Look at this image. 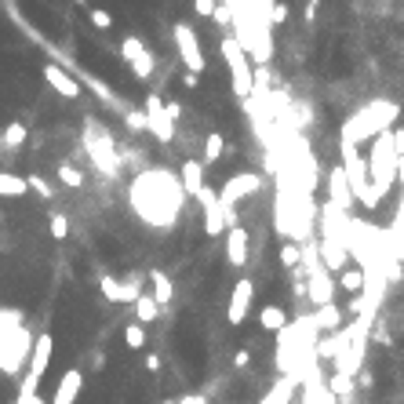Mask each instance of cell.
Segmentation results:
<instances>
[{"label": "cell", "instance_id": "1", "mask_svg": "<svg viewBox=\"0 0 404 404\" xmlns=\"http://www.w3.org/2000/svg\"><path fill=\"white\" fill-rule=\"evenodd\" d=\"M182 197L186 193H182L179 179H171L161 168H149V171H142L132 182V208L142 215L149 226H157V230H168L171 226V219H175L179 208H182Z\"/></svg>", "mask_w": 404, "mask_h": 404}, {"label": "cell", "instance_id": "2", "mask_svg": "<svg viewBox=\"0 0 404 404\" xmlns=\"http://www.w3.org/2000/svg\"><path fill=\"white\" fill-rule=\"evenodd\" d=\"M397 117H400V106H397L393 99H376V102H368V106L354 110V117H346V120H343L339 142H354V146L371 142L376 135L390 132L393 124H397Z\"/></svg>", "mask_w": 404, "mask_h": 404}, {"label": "cell", "instance_id": "3", "mask_svg": "<svg viewBox=\"0 0 404 404\" xmlns=\"http://www.w3.org/2000/svg\"><path fill=\"white\" fill-rule=\"evenodd\" d=\"M223 58H226L230 84L237 91V99H252V91H255V66H252V58H248V51L240 48L237 37L223 41Z\"/></svg>", "mask_w": 404, "mask_h": 404}, {"label": "cell", "instance_id": "4", "mask_svg": "<svg viewBox=\"0 0 404 404\" xmlns=\"http://www.w3.org/2000/svg\"><path fill=\"white\" fill-rule=\"evenodd\" d=\"M84 149H87L91 164H95V168H99L106 179H113V175L120 171V153H117V146H113L110 132H106V128H99L95 120H87V132H84Z\"/></svg>", "mask_w": 404, "mask_h": 404}, {"label": "cell", "instance_id": "5", "mask_svg": "<svg viewBox=\"0 0 404 404\" xmlns=\"http://www.w3.org/2000/svg\"><path fill=\"white\" fill-rule=\"evenodd\" d=\"M171 37H175V51H179V58H182V66H186V73H204L208 70V58H204V51H201V41H197V29L190 26V22H175V29H171Z\"/></svg>", "mask_w": 404, "mask_h": 404}, {"label": "cell", "instance_id": "6", "mask_svg": "<svg viewBox=\"0 0 404 404\" xmlns=\"http://www.w3.org/2000/svg\"><path fill=\"white\" fill-rule=\"evenodd\" d=\"M51 354H55V339L51 335H37L33 354H29V368H26V376H22V386H18V397H33L37 393L44 371L51 364Z\"/></svg>", "mask_w": 404, "mask_h": 404}, {"label": "cell", "instance_id": "7", "mask_svg": "<svg viewBox=\"0 0 404 404\" xmlns=\"http://www.w3.org/2000/svg\"><path fill=\"white\" fill-rule=\"evenodd\" d=\"M259 190H262V175H259V171H237V175H230V179H226V186L219 190V201H223V208H226V211H233V208H237V201L255 197Z\"/></svg>", "mask_w": 404, "mask_h": 404}, {"label": "cell", "instance_id": "8", "mask_svg": "<svg viewBox=\"0 0 404 404\" xmlns=\"http://www.w3.org/2000/svg\"><path fill=\"white\" fill-rule=\"evenodd\" d=\"M142 117H146V132L157 139V142H171V139H175V124H171V117H168L161 95H149V99H146Z\"/></svg>", "mask_w": 404, "mask_h": 404}, {"label": "cell", "instance_id": "9", "mask_svg": "<svg viewBox=\"0 0 404 404\" xmlns=\"http://www.w3.org/2000/svg\"><path fill=\"white\" fill-rule=\"evenodd\" d=\"M197 204H201V211H204V233H208V237L226 233V208H223V201H219V190L204 186V190L197 193Z\"/></svg>", "mask_w": 404, "mask_h": 404}, {"label": "cell", "instance_id": "10", "mask_svg": "<svg viewBox=\"0 0 404 404\" xmlns=\"http://www.w3.org/2000/svg\"><path fill=\"white\" fill-rule=\"evenodd\" d=\"M252 302H255V281H237L230 292V306H226V321L230 324H244L248 314H252Z\"/></svg>", "mask_w": 404, "mask_h": 404}, {"label": "cell", "instance_id": "11", "mask_svg": "<svg viewBox=\"0 0 404 404\" xmlns=\"http://www.w3.org/2000/svg\"><path fill=\"white\" fill-rule=\"evenodd\" d=\"M306 285H309L306 295H309V302H314L317 309L328 306V302H335V277H331L328 270H321V262L309 270V281H306Z\"/></svg>", "mask_w": 404, "mask_h": 404}, {"label": "cell", "instance_id": "12", "mask_svg": "<svg viewBox=\"0 0 404 404\" xmlns=\"http://www.w3.org/2000/svg\"><path fill=\"white\" fill-rule=\"evenodd\" d=\"M248 259H252V233L244 226H230L226 230V262L240 270V266H248Z\"/></svg>", "mask_w": 404, "mask_h": 404}, {"label": "cell", "instance_id": "13", "mask_svg": "<svg viewBox=\"0 0 404 404\" xmlns=\"http://www.w3.org/2000/svg\"><path fill=\"white\" fill-rule=\"evenodd\" d=\"M317 252H321V270H328V273H343L346 266H350V248L346 244H339V240H331V237H321V244H317Z\"/></svg>", "mask_w": 404, "mask_h": 404}, {"label": "cell", "instance_id": "14", "mask_svg": "<svg viewBox=\"0 0 404 404\" xmlns=\"http://www.w3.org/2000/svg\"><path fill=\"white\" fill-rule=\"evenodd\" d=\"M328 204L331 208H339V211H346L350 215V208H354V193H350V186H346V175H343V168H328Z\"/></svg>", "mask_w": 404, "mask_h": 404}, {"label": "cell", "instance_id": "15", "mask_svg": "<svg viewBox=\"0 0 404 404\" xmlns=\"http://www.w3.org/2000/svg\"><path fill=\"white\" fill-rule=\"evenodd\" d=\"M179 186L186 197H197L204 186H208V168L201 161H182L179 164Z\"/></svg>", "mask_w": 404, "mask_h": 404}, {"label": "cell", "instance_id": "16", "mask_svg": "<svg viewBox=\"0 0 404 404\" xmlns=\"http://www.w3.org/2000/svg\"><path fill=\"white\" fill-rule=\"evenodd\" d=\"M44 80L51 84V91H58L62 99H80V80H73L58 62H48L44 66Z\"/></svg>", "mask_w": 404, "mask_h": 404}, {"label": "cell", "instance_id": "17", "mask_svg": "<svg viewBox=\"0 0 404 404\" xmlns=\"http://www.w3.org/2000/svg\"><path fill=\"white\" fill-rule=\"evenodd\" d=\"M80 390H84V376H80V371L77 368L62 371V379H58V386L51 393V404H77Z\"/></svg>", "mask_w": 404, "mask_h": 404}, {"label": "cell", "instance_id": "18", "mask_svg": "<svg viewBox=\"0 0 404 404\" xmlns=\"http://www.w3.org/2000/svg\"><path fill=\"white\" fill-rule=\"evenodd\" d=\"M295 390H299V383L288 379V376H281V379H273V386H270L255 404H292V400H295Z\"/></svg>", "mask_w": 404, "mask_h": 404}, {"label": "cell", "instance_id": "19", "mask_svg": "<svg viewBox=\"0 0 404 404\" xmlns=\"http://www.w3.org/2000/svg\"><path fill=\"white\" fill-rule=\"evenodd\" d=\"M149 288H153V302L157 306H168L175 299V285L164 270H149Z\"/></svg>", "mask_w": 404, "mask_h": 404}, {"label": "cell", "instance_id": "20", "mask_svg": "<svg viewBox=\"0 0 404 404\" xmlns=\"http://www.w3.org/2000/svg\"><path fill=\"white\" fill-rule=\"evenodd\" d=\"M343 314H346V309H339L335 302L321 306L317 314H314V324H317V331H321V328H324V331H339V328H343Z\"/></svg>", "mask_w": 404, "mask_h": 404}, {"label": "cell", "instance_id": "21", "mask_svg": "<svg viewBox=\"0 0 404 404\" xmlns=\"http://www.w3.org/2000/svg\"><path fill=\"white\" fill-rule=\"evenodd\" d=\"M259 324L266 328V331H285L288 328V314H285V306H262L259 309Z\"/></svg>", "mask_w": 404, "mask_h": 404}, {"label": "cell", "instance_id": "22", "mask_svg": "<svg viewBox=\"0 0 404 404\" xmlns=\"http://www.w3.org/2000/svg\"><path fill=\"white\" fill-rule=\"evenodd\" d=\"M132 306H135V321H139L142 328H146V324H153V321L161 317V306L153 302V295H146V292H142V295H139Z\"/></svg>", "mask_w": 404, "mask_h": 404}, {"label": "cell", "instance_id": "23", "mask_svg": "<svg viewBox=\"0 0 404 404\" xmlns=\"http://www.w3.org/2000/svg\"><path fill=\"white\" fill-rule=\"evenodd\" d=\"M335 288H343V292H350V295H361V292H364V270H361V266H346L343 273H339Z\"/></svg>", "mask_w": 404, "mask_h": 404}, {"label": "cell", "instance_id": "24", "mask_svg": "<svg viewBox=\"0 0 404 404\" xmlns=\"http://www.w3.org/2000/svg\"><path fill=\"white\" fill-rule=\"evenodd\" d=\"M226 153V139L219 135V132H211L208 139H204V149H201V164L208 168V164H215Z\"/></svg>", "mask_w": 404, "mask_h": 404}, {"label": "cell", "instance_id": "25", "mask_svg": "<svg viewBox=\"0 0 404 404\" xmlns=\"http://www.w3.org/2000/svg\"><path fill=\"white\" fill-rule=\"evenodd\" d=\"M354 386H357V379H354V376H343V371H331V379H328V393H331L335 400H346V397L354 393Z\"/></svg>", "mask_w": 404, "mask_h": 404}, {"label": "cell", "instance_id": "26", "mask_svg": "<svg viewBox=\"0 0 404 404\" xmlns=\"http://www.w3.org/2000/svg\"><path fill=\"white\" fill-rule=\"evenodd\" d=\"M29 186L22 175H11V171H0V197H26Z\"/></svg>", "mask_w": 404, "mask_h": 404}, {"label": "cell", "instance_id": "27", "mask_svg": "<svg viewBox=\"0 0 404 404\" xmlns=\"http://www.w3.org/2000/svg\"><path fill=\"white\" fill-rule=\"evenodd\" d=\"M128 66H132V73H135L139 80H149V77H153V66H157V62H153V51H146V48H142V51L128 62Z\"/></svg>", "mask_w": 404, "mask_h": 404}, {"label": "cell", "instance_id": "28", "mask_svg": "<svg viewBox=\"0 0 404 404\" xmlns=\"http://www.w3.org/2000/svg\"><path fill=\"white\" fill-rule=\"evenodd\" d=\"M26 139H29V132H26V124H22V120H11L8 128H4V146H8V149L26 146Z\"/></svg>", "mask_w": 404, "mask_h": 404}, {"label": "cell", "instance_id": "29", "mask_svg": "<svg viewBox=\"0 0 404 404\" xmlns=\"http://www.w3.org/2000/svg\"><path fill=\"white\" fill-rule=\"evenodd\" d=\"M124 346H128V350H142V346H146V328H142L139 321L124 328Z\"/></svg>", "mask_w": 404, "mask_h": 404}, {"label": "cell", "instance_id": "30", "mask_svg": "<svg viewBox=\"0 0 404 404\" xmlns=\"http://www.w3.org/2000/svg\"><path fill=\"white\" fill-rule=\"evenodd\" d=\"M55 175H58V182H66L70 190H80V186H84V175H80L73 164H58V171H55Z\"/></svg>", "mask_w": 404, "mask_h": 404}, {"label": "cell", "instance_id": "31", "mask_svg": "<svg viewBox=\"0 0 404 404\" xmlns=\"http://www.w3.org/2000/svg\"><path fill=\"white\" fill-rule=\"evenodd\" d=\"M299 262H302V248H299L295 240H288V244L281 248V266H285V270H295Z\"/></svg>", "mask_w": 404, "mask_h": 404}, {"label": "cell", "instance_id": "32", "mask_svg": "<svg viewBox=\"0 0 404 404\" xmlns=\"http://www.w3.org/2000/svg\"><path fill=\"white\" fill-rule=\"evenodd\" d=\"M99 292H102V299L106 302H120V281H117V277H99Z\"/></svg>", "mask_w": 404, "mask_h": 404}, {"label": "cell", "instance_id": "33", "mask_svg": "<svg viewBox=\"0 0 404 404\" xmlns=\"http://www.w3.org/2000/svg\"><path fill=\"white\" fill-rule=\"evenodd\" d=\"M142 48H146V44H142L139 37H124V41H120V58H124V62H132Z\"/></svg>", "mask_w": 404, "mask_h": 404}, {"label": "cell", "instance_id": "34", "mask_svg": "<svg viewBox=\"0 0 404 404\" xmlns=\"http://www.w3.org/2000/svg\"><path fill=\"white\" fill-rule=\"evenodd\" d=\"M51 237L55 240H66L70 237V219H66V215H51Z\"/></svg>", "mask_w": 404, "mask_h": 404}, {"label": "cell", "instance_id": "35", "mask_svg": "<svg viewBox=\"0 0 404 404\" xmlns=\"http://www.w3.org/2000/svg\"><path fill=\"white\" fill-rule=\"evenodd\" d=\"M87 18H91V26H95V29H110L113 26L110 11H102V8H87Z\"/></svg>", "mask_w": 404, "mask_h": 404}, {"label": "cell", "instance_id": "36", "mask_svg": "<svg viewBox=\"0 0 404 404\" xmlns=\"http://www.w3.org/2000/svg\"><path fill=\"white\" fill-rule=\"evenodd\" d=\"M26 186H29V190H37V193H41V201H51V186H48L41 175H29V179H26Z\"/></svg>", "mask_w": 404, "mask_h": 404}, {"label": "cell", "instance_id": "37", "mask_svg": "<svg viewBox=\"0 0 404 404\" xmlns=\"http://www.w3.org/2000/svg\"><path fill=\"white\" fill-rule=\"evenodd\" d=\"M285 18H288V4H273V8H270V22H266V26H270V29H277V26H285Z\"/></svg>", "mask_w": 404, "mask_h": 404}, {"label": "cell", "instance_id": "38", "mask_svg": "<svg viewBox=\"0 0 404 404\" xmlns=\"http://www.w3.org/2000/svg\"><path fill=\"white\" fill-rule=\"evenodd\" d=\"M215 8H219V0H193L197 18H211V15H215Z\"/></svg>", "mask_w": 404, "mask_h": 404}, {"label": "cell", "instance_id": "39", "mask_svg": "<svg viewBox=\"0 0 404 404\" xmlns=\"http://www.w3.org/2000/svg\"><path fill=\"white\" fill-rule=\"evenodd\" d=\"M390 139H393V153L404 161V128H390Z\"/></svg>", "mask_w": 404, "mask_h": 404}, {"label": "cell", "instance_id": "40", "mask_svg": "<svg viewBox=\"0 0 404 404\" xmlns=\"http://www.w3.org/2000/svg\"><path fill=\"white\" fill-rule=\"evenodd\" d=\"M128 128L146 132V117H142V110H132V113H128Z\"/></svg>", "mask_w": 404, "mask_h": 404}, {"label": "cell", "instance_id": "41", "mask_svg": "<svg viewBox=\"0 0 404 404\" xmlns=\"http://www.w3.org/2000/svg\"><path fill=\"white\" fill-rule=\"evenodd\" d=\"M179 404H208V397H204V393H182Z\"/></svg>", "mask_w": 404, "mask_h": 404}, {"label": "cell", "instance_id": "42", "mask_svg": "<svg viewBox=\"0 0 404 404\" xmlns=\"http://www.w3.org/2000/svg\"><path fill=\"white\" fill-rule=\"evenodd\" d=\"M248 361H252V354H248V350H237L233 354V368H248Z\"/></svg>", "mask_w": 404, "mask_h": 404}, {"label": "cell", "instance_id": "43", "mask_svg": "<svg viewBox=\"0 0 404 404\" xmlns=\"http://www.w3.org/2000/svg\"><path fill=\"white\" fill-rule=\"evenodd\" d=\"M18 404H48L41 393H33V397H18Z\"/></svg>", "mask_w": 404, "mask_h": 404}, {"label": "cell", "instance_id": "44", "mask_svg": "<svg viewBox=\"0 0 404 404\" xmlns=\"http://www.w3.org/2000/svg\"><path fill=\"white\" fill-rule=\"evenodd\" d=\"M146 368H149V371H157V368H161V357H157V354H149V357H146Z\"/></svg>", "mask_w": 404, "mask_h": 404}, {"label": "cell", "instance_id": "45", "mask_svg": "<svg viewBox=\"0 0 404 404\" xmlns=\"http://www.w3.org/2000/svg\"><path fill=\"white\" fill-rule=\"evenodd\" d=\"M182 84H186V87H197V84H201V77H197V73H186V77H182Z\"/></svg>", "mask_w": 404, "mask_h": 404}, {"label": "cell", "instance_id": "46", "mask_svg": "<svg viewBox=\"0 0 404 404\" xmlns=\"http://www.w3.org/2000/svg\"><path fill=\"white\" fill-rule=\"evenodd\" d=\"M317 4H321V0H309V4H306V18H314V15H317Z\"/></svg>", "mask_w": 404, "mask_h": 404}, {"label": "cell", "instance_id": "47", "mask_svg": "<svg viewBox=\"0 0 404 404\" xmlns=\"http://www.w3.org/2000/svg\"><path fill=\"white\" fill-rule=\"evenodd\" d=\"M157 404H179V400H171V397H168V400H157Z\"/></svg>", "mask_w": 404, "mask_h": 404}, {"label": "cell", "instance_id": "48", "mask_svg": "<svg viewBox=\"0 0 404 404\" xmlns=\"http://www.w3.org/2000/svg\"><path fill=\"white\" fill-rule=\"evenodd\" d=\"M11 404H18V400H11Z\"/></svg>", "mask_w": 404, "mask_h": 404}]
</instances>
